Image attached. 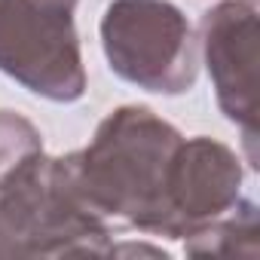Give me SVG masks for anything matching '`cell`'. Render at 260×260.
Returning a JSON list of instances; mask_svg holds the SVG:
<instances>
[{
  "label": "cell",
  "mask_w": 260,
  "mask_h": 260,
  "mask_svg": "<svg viewBox=\"0 0 260 260\" xmlns=\"http://www.w3.org/2000/svg\"><path fill=\"white\" fill-rule=\"evenodd\" d=\"M181 141L184 135L150 107L122 104L98 122L89 147L71 153L74 181L110 226L122 223L153 236Z\"/></svg>",
  "instance_id": "cell-1"
},
{
  "label": "cell",
  "mask_w": 260,
  "mask_h": 260,
  "mask_svg": "<svg viewBox=\"0 0 260 260\" xmlns=\"http://www.w3.org/2000/svg\"><path fill=\"white\" fill-rule=\"evenodd\" d=\"M110 223L83 199L71 153L25 159L0 181V260L110 257Z\"/></svg>",
  "instance_id": "cell-2"
},
{
  "label": "cell",
  "mask_w": 260,
  "mask_h": 260,
  "mask_svg": "<svg viewBox=\"0 0 260 260\" xmlns=\"http://www.w3.org/2000/svg\"><path fill=\"white\" fill-rule=\"evenodd\" d=\"M101 49L119 80L153 95H184L199 77V40L172 0H110Z\"/></svg>",
  "instance_id": "cell-3"
},
{
  "label": "cell",
  "mask_w": 260,
  "mask_h": 260,
  "mask_svg": "<svg viewBox=\"0 0 260 260\" xmlns=\"http://www.w3.org/2000/svg\"><path fill=\"white\" fill-rule=\"evenodd\" d=\"M80 0H0V71L31 95L71 104L86 92L74 10Z\"/></svg>",
  "instance_id": "cell-4"
},
{
  "label": "cell",
  "mask_w": 260,
  "mask_h": 260,
  "mask_svg": "<svg viewBox=\"0 0 260 260\" xmlns=\"http://www.w3.org/2000/svg\"><path fill=\"white\" fill-rule=\"evenodd\" d=\"M199 52L220 113L242 128L248 162L257 166V7L248 0L211 7L199 22Z\"/></svg>",
  "instance_id": "cell-5"
},
{
  "label": "cell",
  "mask_w": 260,
  "mask_h": 260,
  "mask_svg": "<svg viewBox=\"0 0 260 260\" xmlns=\"http://www.w3.org/2000/svg\"><path fill=\"white\" fill-rule=\"evenodd\" d=\"M242 162L214 138H184L166 181V199L153 236L190 239L242 199Z\"/></svg>",
  "instance_id": "cell-6"
},
{
  "label": "cell",
  "mask_w": 260,
  "mask_h": 260,
  "mask_svg": "<svg viewBox=\"0 0 260 260\" xmlns=\"http://www.w3.org/2000/svg\"><path fill=\"white\" fill-rule=\"evenodd\" d=\"M257 205L239 199L223 217L205 230L184 239V254L190 257H257Z\"/></svg>",
  "instance_id": "cell-7"
},
{
  "label": "cell",
  "mask_w": 260,
  "mask_h": 260,
  "mask_svg": "<svg viewBox=\"0 0 260 260\" xmlns=\"http://www.w3.org/2000/svg\"><path fill=\"white\" fill-rule=\"evenodd\" d=\"M40 150H43V138L37 125L16 110L0 107V181L13 169H19L25 159L37 156Z\"/></svg>",
  "instance_id": "cell-8"
},
{
  "label": "cell",
  "mask_w": 260,
  "mask_h": 260,
  "mask_svg": "<svg viewBox=\"0 0 260 260\" xmlns=\"http://www.w3.org/2000/svg\"><path fill=\"white\" fill-rule=\"evenodd\" d=\"M248 4H257V0H248Z\"/></svg>",
  "instance_id": "cell-9"
}]
</instances>
